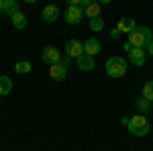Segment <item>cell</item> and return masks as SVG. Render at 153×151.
Returning <instances> with one entry per match:
<instances>
[{"instance_id":"6da1fadb","label":"cell","mask_w":153,"mask_h":151,"mask_svg":"<svg viewBox=\"0 0 153 151\" xmlns=\"http://www.w3.org/2000/svg\"><path fill=\"white\" fill-rule=\"evenodd\" d=\"M123 123L129 127V131L135 135V137H143V135H147L149 133V121H147V116L145 115H135V116H125L123 118Z\"/></svg>"},{"instance_id":"7a4b0ae2","label":"cell","mask_w":153,"mask_h":151,"mask_svg":"<svg viewBox=\"0 0 153 151\" xmlns=\"http://www.w3.org/2000/svg\"><path fill=\"white\" fill-rule=\"evenodd\" d=\"M151 31L147 29V27H135L133 31L129 33V43L133 47H141V49H145V47L151 43Z\"/></svg>"},{"instance_id":"3957f363","label":"cell","mask_w":153,"mask_h":151,"mask_svg":"<svg viewBox=\"0 0 153 151\" xmlns=\"http://www.w3.org/2000/svg\"><path fill=\"white\" fill-rule=\"evenodd\" d=\"M127 71V59L123 57H110L106 61V74L110 78H120Z\"/></svg>"},{"instance_id":"277c9868","label":"cell","mask_w":153,"mask_h":151,"mask_svg":"<svg viewBox=\"0 0 153 151\" xmlns=\"http://www.w3.org/2000/svg\"><path fill=\"white\" fill-rule=\"evenodd\" d=\"M82 14H84V10L80 6H68L65 12H63V19H65L68 25H78L82 21Z\"/></svg>"},{"instance_id":"5b68a950","label":"cell","mask_w":153,"mask_h":151,"mask_svg":"<svg viewBox=\"0 0 153 151\" xmlns=\"http://www.w3.org/2000/svg\"><path fill=\"white\" fill-rule=\"evenodd\" d=\"M145 59H147V51L141 49V47H133L129 51V61L135 68H141L143 63H145Z\"/></svg>"},{"instance_id":"8992f818","label":"cell","mask_w":153,"mask_h":151,"mask_svg":"<svg viewBox=\"0 0 153 151\" xmlns=\"http://www.w3.org/2000/svg\"><path fill=\"white\" fill-rule=\"evenodd\" d=\"M80 8L84 10V14H88V19L100 16V4H98L96 0H82Z\"/></svg>"},{"instance_id":"52a82bcc","label":"cell","mask_w":153,"mask_h":151,"mask_svg":"<svg viewBox=\"0 0 153 151\" xmlns=\"http://www.w3.org/2000/svg\"><path fill=\"white\" fill-rule=\"evenodd\" d=\"M84 53V43H80L78 39H71L65 43V55H70V57H80Z\"/></svg>"},{"instance_id":"ba28073f","label":"cell","mask_w":153,"mask_h":151,"mask_svg":"<svg viewBox=\"0 0 153 151\" xmlns=\"http://www.w3.org/2000/svg\"><path fill=\"white\" fill-rule=\"evenodd\" d=\"M41 57H43V61H45V63L53 65V63H59L61 55H59V51L55 49V47H43V51H41Z\"/></svg>"},{"instance_id":"9c48e42d","label":"cell","mask_w":153,"mask_h":151,"mask_svg":"<svg viewBox=\"0 0 153 151\" xmlns=\"http://www.w3.org/2000/svg\"><path fill=\"white\" fill-rule=\"evenodd\" d=\"M59 16V8L55 4H47L45 8H43V21L45 23H55Z\"/></svg>"},{"instance_id":"30bf717a","label":"cell","mask_w":153,"mask_h":151,"mask_svg":"<svg viewBox=\"0 0 153 151\" xmlns=\"http://www.w3.org/2000/svg\"><path fill=\"white\" fill-rule=\"evenodd\" d=\"M135 27H137V25H135V21H133V16H123V19L118 21V25H117L118 33H127V35H129Z\"/></svg>"},{"instance_id":"8fae6325","label":"cell","mask_w":153,"mask_h":151,"mask_svg":"<svg viewBox=\"0 0 153 151\" xmlns=\"http://www.w3.org/2000/svg\"><path fill=\"white\" fill-rule=\"evenodd\" d=\"M76 61H78V68H80L82 71L94 70V59H92V55H88V53H82V55L76 59Z\"/></svg>"},{"instance_id":"7c38bea8","label":"cell","mask_w":153,"mask_h":151,"mask_svg":"<svg viewBox=\"0 0 153 151\" xmlns=\"http://www.w3.org/2000/svg\"><path fill=\"white\" fill-rule=\"evenodd\" d=\"M65 71H68V68L59 61V63H53V65H51V71H49V74H51V78L55 82H61L65 78Z\"/></svg>"},{"instance_id":"4fadbf2b","label":"cell","mask_w":153,"mask_h":151,"mask_svg":"<svg viewBox=\"0 0 153 151\" xmlns=\"http://www.w3.org/2000/svg\"><path fill=\"white\" fill-rule=\"evenodd\" d=\"M135 108L139 110V115H147L149 110H153V102H149L145 96H139V98L135 100Z\"/></svg>"},{"instance_id":"5bb4252c","label":"cell","mask_w":153,"mask_h":151,"mask_svg":"<svg viewBox=\"0 0 153 151\" xmlns=\"http://www.w3.org/2000/svg\"><path fill=\"white\" fill-rule=\"evenodd\" d=\"M98 51H100V41L98 39H88L86 43H84V53H88V55H98Z\"/></svg>"},{"instance_id":"9a60e30c","label":"cell","mask_w":153,"mask_h":151,"mask_svg":"<svg viewBox=\"0 0 153 151\" xmlns=\"http://www.w3.org/2000/svg\"><path fill=\"white\" fill-rule=\"evenodd\" d=\"M10 21H12V27H14V29H19V31H23L25 27H27V16L23 14V10L14 12V14L10 16Z\"/></svg>"},{"instance_id":"2e32d148","label":"cell","mask_w":153,"mask_h":151,"mask_svg":"<svg viewBox=\"0 0 153 151\" xmlns=\"http://www.w3.org/2000/svg\"><path fill=\"white\" fill-rule=\"evenodd\" d=\"M12 90V82L6 76H0V96H6Z\"/></svg>"},{"instance_id":"e0dca14e","label":"cell","mask_w":153,"mask_h":151,"mask_svg":"<svg viewBox=\"0 0 153 151\" xmlns=\"http://www.w3.org/2000/svg\"><path fill=\"white\" fill-rule=\"evenodd\" d=\"M4 12L6 14H14V12H19V2L16 0H4Z\"/></svg>"},{"instance_id":"ac0fdd59","label":"cell","mask_w":153,"mask_h":151,"mask_svg":"<svg viewBox=\"0 0 153 151\" xmlns=\"http://www.w3.org/2000/svg\"><path fill=\"white\" fill-rule=\"evenodd\" d=\"M14 70H16V74H29V71L33 70V65H31V61H19L16 65H14Z\"/></svg>"},{"instance_id":"d6986e66","label":"cell","mask_w":153,"mask_h":151,"mask_svg":"<svg viewBox=\"0 0 153 151\" xmlns=\"http://www.w3.org/2000/svg\"><path fill=\"white\" fill-rule=\"evenodd\" d=\"M90 29H92V31H102V29H104V19H102V16L90 19Z\"/></svg>"},{"instance_id":"ffe728a7","label":"cell","mask_w":153,"mask_h":151,"mask_svg":"<svg viewBox=\"0 0 153 151\" xmlns=\"http://www.w3.org/2000/svg\"><path fill=\"white\" fill-rule=\"evenodd\" d=\"M141 96H145L149 102H153V80L147 82V84L143 86V94H141Z\"/></svg>"},{"instance_id":"44dd1931","label":"cell","mask_w":153,"mask_h":151,"mask_svg":"<svg viewBox=\"0 0 153 151\" xmlns=\"http://www.w3.org/2000/svg\"><path fill=\"white\" fill-rule=\"evenodd\" d=\"M68 2V6H80L82 4V0H65Z\"/></svg>"},{"instance_id":"7402d4cb","label":"cell","mask_w":153,"mask_h":151,"mask_svg":"<svg viewBox=\"0 0 153 151\" xmlns=\"http://www.w3.org/2000/svg\"><path fill=\"white\" fill-rule=\"evenodd\" d=\"M70 55H63V57H61V59H59V61H61V63H63V65H65V68H68V65H70Z\"/></svg>"},{"instance_id":"603a6c76","label":"cell","mask_w":153,"mask_h":151,"mask_svg":"<svg viewBox=\"0 0 153 151\" xmlns=\"http://www.w3.org/2000/svg\"><path fill=\"white\" fill-rule=\"evenodd\" d=\"M118 35H120L118 29H112V31H110V37H112V39H118Z\"/></svg>"},{"instance_id":"cb8c5ba5","label":"cell","mask_w":153,"mask_h":151,"mask_svg":"<svg viewBox=\"0 0 153 151\" xmlns=\"http://www.w3.org/2000/svg\"><path fill=\"white\" fill-rule=\"evenodd\" d=\"M147 53H149V55H153V39H151V43L147 45Z\"/></svg>"},{"instance_id":"d4e9b609","label":"cell","mask_w":153,"mask_h":151,"mask_svg":"<svg viewBox=\"0 0 153 151\" xmlns=\"http://www.w3.org/2000/svg\"><path fill=\"white\" fill-rule=\"evenodd\" d=\"M131 49H133V45H131V43H129V41H127V43H125V51H127V53H129V51H131Z\"/></svg>"},{"instance_id":"484cf974","label":"cell","mask_w":153,"mask_h":151,"mask_svg":"<svg viewBox=\"0 0 153 151\" xmlns=\"http://www.w3.org/2000/svg\"><path fill=\"white\" fill-rule=\"evenodd\" d=\"M96 2H98V4H108L110 0H96Z\"/></svg>"},{"instance_id":"4316f807","label":"cell","mask_w":153,"mask_h":151,"mask_svg":"<svg viewBox=\"0 0 153 151\" xmlns=\"http://www.w3.org/2000/svg\"><path fill=\"white\" fill-rule=\"evenodd\" d=\"M0 12H4V0H0Z\"/></svg>"},{"instance_id":"83f0119b","label":"cell","mask_w":153,"mask_h":151,"mask_svg":"<svg viewBox=\"0 0 153 151\" xmlns=\"http://www.w3.org/2000/svg\"><path fill=\"white\" fill-rule=\"evenodd\" d=\"M23 2H29V4H33V2H37V0H23Z\"/></svg>"}]
</instances>
